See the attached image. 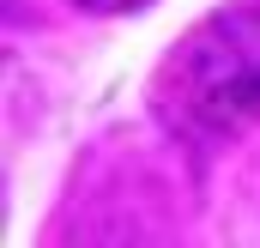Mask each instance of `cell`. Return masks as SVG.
<instances>
[{"instance_id": "obj_1", "label": "cell", "mask_w": 260, "mask_h": 248, "mask_svg": "<svg viewBox=\"0 0 260 248\" xmlns=\"http://www.w3.org/2000/svg\"><path fill=\"white\" fill-rule=\"evenodd\" d=\"M170 103L194 127H236L260 115V12H224L182 43Z\"/></svg>"}, {"instance_id": "obj_2", "label": "cell", "mask_w": 260, "mask_h": 248, "mask_svg": "<svg viewBox=\"0 0 260 248\" xmlns=\"http://www.w3.org/2000/svg\"><path fill=\"white\" fill-rule=\"evenodd\" d=\"M79 6H91V12H139L151 0H79Z\"/></svg>"}]
</instances>
